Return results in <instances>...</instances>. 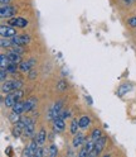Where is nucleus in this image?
<instances>
[{
	"mask_svg": "<svg viewBox=\"0 0 136 157\" xmlns=\"http://www.w3.org/2000/svg\"><path fill=\"white\" fill-rule=\"evenodd\" d=\"M131 90V84H123L119 87V90H117V95L119 96H123L126 93H129Z\"/></svg>",
	"mask_w": 136,
	"mask_h": 157,
	"instance_id": "obj_21",
	"label": "nucleus"
},
{
	"mask_svg": "<svg viewBox=\"0 0 136 157\" xmlns=\"http://www.w3.org/2000/svg\"><path fill=\"white\" fill-rule=\"evenodd\" d=\"M12 39L13 46H25L30 42V36L29 34H16Z\"/></svg>",
	"mask_w": 136,
	"mask_h": 157,
	"instance_id": "obj_5",
	"label": "nucleus"
},
{
	"mask_svg": "<svg viewBox=\"0 0 136 157\" xmlns=\"http://www.w3.org/2000/svg\"><path fill=\"white\" fill-rule=\"evenodd\" d=\"M8 60L10 63H15V65H20V62L23 61L22 60V55H19V53H15V52H10V51H8Z\"/></svg>",
	"mask_w": 136,
	"mask_h": 157,
	"instance_id": "obj_13",
	"label": "nucleus"
},
{
	"mask_svg": "<svg viewBox=\"0 0 136 157\" xmlns=\"http://www.w3.org/2000/svg\"><path fill=\"white\" fill-rule=\"evenodd\" d=\"M105 146H106V137L102 136L101 138H98L97 141H95V148L93 151L90 153V156H98L102 153V151L105 150Z\"/></svg>",
	"mask_w": 136,
	"mask_h": 157,
	"instance_id": "obj_4",
	"label": "nucleus"
},
{
	"mask_svg": "<svg viewBox=\"0 0 136 157\" xmlns=\"http://www.w3.org/2000/svg\"><path fill=\"white\" fill-rule=\"evenodd\" d=\"M103 134H102V131L100 129V128H95L93 131H92V133H91V140H93V141H97L98 138H101Z\"/></svg>",
	"mask_w": 136,
	"mask_h": 157,
	"instance_id": "obj_25",
	"label": "nucleus"
},
{
	"mask_svg": "<svg viewBox=\"0 0 136 157\" xmlns=\"http://www.w3.org/2000/svg\"><path fill=\"white\" fill-rule=\"evenodd\" d=\"M37 76H38V72H37V70H34V68H32V70L28 72V78L29 80H34Z\"/></svg>",
	"mask_w": 136,
	"mask_h": 157,
	"instance_id": "obj_34",
	"label": "nucleus"
},
{
	"mask_svg": "<svg viewBox=\"0 0 136 157\" xmlns=\"http://www.w3.org/2000/svg\"><path fill=\"white\" fill-rule=\"evenodd\" d=\"M23 133H24V128H22V127L18 125V124H13V128H12L13 137H15V138H19V137H20Z\"/></svg>",
	"mask_w": 136,
	"mask_h": 157,
	"instance_id": "obj_20",
	"label": "nucleus"
},
{
	"mask_svg": "<svg viewBox=\"0 0 136 157\" xmlns=\"http://www.w3.org/2000/svg\"><path fill=\"white\" fill-rule=\"evenodd\" d=\"M0 70H2V74H0V80H2V82H4V81L6 80L9 72H8L6 68H0Z\"/></svg>",
	"mask_w": 136,
	"mask_h": 157,
	"instance_id": "obj_33",
	"label": "nucleus"
},
{
	"mask_svg": "<svg viewBox=\"0 0 136 157\" xmlns=\"http://www.w3.org/2000/svg\"><path fill=\"white\" fill-rule=\"evenodd\" d=\"M15 103H16V99H15V96H14L13 93H9V94L5 95V98H4V105L6 108H13V105Z\"/></svg>",
	"mask_w": 136,
	"mask_h": 157,
	"instance_id": "obj_15",
	"label": "nucleus"
},
{
	"mask_svg": "<svg viewBox=\"0 0 136 157\" xmlns=\"http://www.w3.org/2000/svg\"><path fill=\"white\" fill-rule=\"evenodd\" d=\"M39 146H41V144L37 142V140L33 138L30 142H29V144L25 147V150H24V152H23V156H24V157L35 156V152H37L38 148H39Z\"/></svg>",
	"mask_w": 136,
	"mask_h": 157,
	"instance_id": "obj_3",
	"label": "nucleus"
},
{
	"mask_svg": "<svg viewBox=\"0 0 136 157\" xmlns=\"http://www.w3.org/2000/svg\"><path fill=\"white\" fill-rule=\"evenodd\" d=\"M135 0H123V3L125 4H131V3H134Z\"/></svg>",
	"mask_w": 136,
	"mask_h": 157,
	"instance_id": "obj_40",
	"label": "nucleus"
},
{
	"mask_svg": "<svg viewBox=\"0 0 136 157\" xmlns=\"http://www.w3.org/2000/svg\"><path fill=\"white\" fill-rule=\"evenodd\" d=\"M19 68V65H15V63H9V66L6 67V70L9 74H15L16 70Z\"/></svg>",
	"mask_w": 136,
	"mask_h": 157,
	"instance_id": "obj_31",
	"label": "nucleus"
},
{
	"mask_svg": "<svg viewBox=\"0 0 136 157\" xmlns=\"http://www.w3.org/2000/svg\"><path fill=\"white\" fill-rule=\"evenodd\" d=\"M14 91V86H13V80H5L4 82H2V93L4 95L13 93Z\"/></svg>",
	"mask_w": 136,
	"mask_h": 157,
	"instance_id": "obj_14",
	"label": "nucleus"
},
{
	"mask_svg": "<svg viewBox=\"0 0 136 157\" xmlns=\"http://www.w3.org/2000/svg\"><path fill=\"white\" fill-rule=\"evenodd\" d=\"M84 142V134L83 133H76L73 140H72V146L73 148H80Z\"/></svg>",
	"mask_w": 136,
	"mask_h": 157,
	"instance_id": "obj_12",
	"label": "nucleus"
},
{
	"mask_svg": "<svg viewBox=\"0 0 136 157\" xmlns=\"http://www.w3.org/2000/svg\"><path fill=\"white\" fill-rule=\"evenodd\" d=\"M9 60H8V55L2 53L0 55V68H6L9 66Z\"/></svg>",
	"mask_w": 136,
	"mask_h": 157,
	"instance_id": "obj_24",
	"label": "nucleus"
},
{
	"mask_svg": "<svg viewBox=\"0 0 136 157\" xmlns=\"http://www.w3.org/2000/svg\"><path fill=\"white\" fill-rule=\"evenodd\" d=\"M9 51H10V52H15V53H19V55H23L25 50L23 48V46H12L10 48H9Z\"/></svg>",
	"mask_w": 136,
	"mask_h": 157,
	"instance_id": "obj_27",
	"label": "nucleus"
},
{
	"mask_svg": "<svg viewBox=\"0 0 136 157\" xmlns=\"http://www.w3.org/2000/svg\"><path fill=\"white\" fill-rule=\"evenodd\" d=\"M12 0H0V4L2 5H8V4H10Z\"/></svg>",
	"mask_w": 136,
	"mask_h": 157,
	"instance_id": "obj_39",
	"label": "nucleus"
},
{
	"mask_svg": "<svg viewBox=\"0 0 136 157\" xmlns=\"http://www.w3.org/2000/svg\"><path fill=\"white\" fill-rule=\"evenodd\" d=\"M48 155H49V157H57V155H58V148H57L55 144H52V146L49 147Z\"/></svg>",
	"mask_w": 136,
	"mask_h": 157,
	"instance_id": "obj_30",
	"label": "nucleus"
},
{
	"mask_svg": "<svg viewBox=\"0 0 136 157\" xmlns=\"http://www.w3.org/2000/svg\"><path fill=\"white\" fill-rule=\"evenodd\" d=\"M62 110H63V101H57V103H54V104L51 106V109L48 110L47 119H48V121H53L54 118L59 117V114L62 113Z\"/></svg>",
	"mask_w": 136,
	"mask_h": 157,
	"instance_id": "obj_1",
	"label": "nucleus"
},
{
	"mask_svg": "<svg viewBox=\"0 0 136 157\" xmlns=\"http://www.w3.org/2000/svg\"><path fill=\"white\" fill-rule=\"evenodd\" d=\"M8 119H9V122H10L12 124H15V123H18L19 121H22V117H20V114H19V113L12 112L10 114H9Z\"/></svg>",
	"mask_w": 136,
	"mask_h": 157,
	"instance_id": "obj_22",
	"label": "nucleus"
},
{
	"mask_svg": "<svg viewBox=\"0 0 136 157\" xmlns=\"http://www.w3.org/2000/svg\"><path fill=\"white\" fill-rule=\"evenodd\" d=\"M13 94H14V96H15L16 101H19V100H22V99H23V96H24V90H22V89H16V90L13 91Z\"/></svg>",
	"mask_w": 136,
	"mask_h": 157,
	"instance_id": "obj_29",
	"label": "nucleus"
},
{
	"mask_svg": "<svg viewBox=\"0 0 136 157\" xmlns=\"http://www.w3.org/2000/svg\"><path fill=\"white\" fill-rule=\"evenodd\" d=\"M72 115V112L70 109H63L62 113L59 114V118H62V119H66V118H70Z\"/></svg>",
	"mask_w": 136,
	"mask_h": 157,
	"instance_id": "obj_32",
	"label": "nucleus"
},
{
	"mask_svg": "<svg viewBox=\"0 0 136 157\" xmlns=\"http://www.w3.org/2000/svg\"><path fill=\"white\" fill-rule=\"evenodd\" d=\"M25 122V127H24V134L27 137H33L34 136V131H35V124L34 121L30 118H23Z\"/></svg>",
	"mask_w": 136,
	"mask_h": 157,
	"instance_id": "obj_6",
	"label": "nucleus"
},
{
	"mask_svg": "<svg viewBox=\"0 0 136 157\" xmlns=\"http://www.w3.org/2000/svg\"><path fill=\"white\" fill-rule=\"evenodd\" d=\"M78 156H80V157H87V156H90V153H88V152H87V151H86L84 148H82V150L80 151Z\"/></svg>",
	"mask_w": 136,
	"mask_h": 157,
	"instance_id": "obj_38",
	"label": "nucleus"
},
{
	"mask_svg": "<svg viewBox=\"0 0 136 157\" xmlns=\"http://www.w3.org/2000/svg\"><path fill=\"white\" fill-rule=\"evenodd\" d=\"M80 127H81V129H87L90 127L91 124V119H90V117L88 115H82L80 118Z\"/></svg>",
	"mask_w": 136,
	"mask_h": 157,
	"instance_id": "obj_19",
	"label": "nucleus"
},
{
	"mask_svg": "<svg viewBox=\"0 0 136 157\" xmlns=\"http://www.w3.org/2000/svg\"><path fill=\"white\" fill-rule=\"evenodd\" d=\"M47 153V151L43 148V147H39V148L37 150V152H35V156L37 157H42V156H44Z\"/></svg>",
	"mask_w": 136,
	"mask_h": 157,
	"instance_id": "obj_37",
	"label": "nucleus"
},
{
	"mask_svg": "<svg viewBox=\"0 0 136 157\" xmlns=\"http://www.w3.org/2000/svg\"><path fill=\"white\" fill-rule=\"evenodd\" d=\"M9 25H12V27H18V28H25L28 27V21L24 18H20V17H14V18H10L9 19V22H8Z\"/></svg>",
	"mask_w": 136,
	"mask_h": 157,
	"instance_id": "obj_9",
	"label": "nucleus"
},
{
	"mask_svg": "<svg viewBox=\"0 0 136 157\" xmlns=\"http://www.w3.org/2000/svg\"><path fill=\"white\" fill-rule=\"evenodd\" d=\"M83 148L88 152V153H91L92 151H93V148H95V141L93 140H90V141H87L86 143H84V147Z\"/></svg>",
	"mask_w": 136,
	"mask_h": 157,
	"instance_id": "obj_26",
	"label": "nucleus"
},
{
	"mask_svg": "<svg viewBox=\"0 0 136 157\" xmlns=\"http://www.w3.org/2000/svg\"><path fill=\"white\" fill-rule=\"evenodd\" d=\"M80 128H81V127H80V121L77 119V118H73V119L71 121V124H70V132L74 136L76 133H78Z\"/></svg>",
	"mask_w": 136,
	"mask_h": 157,
	"instance_id": "obj_16",
	"label": "nucleus"
},
{
	"mask_svg": "<svg viewBox=\"0 0 136 157\" xmlns=\"http://www.w3.org/2000/svg\"><path fill=\"white\" fill-rule=\"evenodd\" d=\"M38 105V99L35 96H30L28 98V99L25 100V106H24V110L25 113H29V112H33L35 108Z\"/></svg>",
	"mask_w": 136,
	"mask_h": 157,
	"instance_id": "obj_10",
	"label": "nucleus"
},
{
	"mask_svg": "<svg viewBox=\"0 0 136 157\" xmlns=\"http://www.w3.org/2000/svg\"><path fill=\"white\" fill-rule=\"evenodd\" d=\"M67 87H68V84L64 80H61V81L57 82V90L58 91H64V90H67Z\"/></svg>",
	"mask_w": 136,
	"mask_h": 157,
	"instance_id": "obj_28",
	"label": "nucleus"
},
{
	"mask_svg": "<svg viewBox=\"0 0 136 157\" xmlns=\"http://www.w3.org/2000/svg\"><path fill=\"white\" fill-rule=\"evenodd\" d=\"M0 46H2V48L3 50H9L12 46H13V42H12V39L10 38H4V37H2V41H0Z\"/></svg>",
	"mask_w": 136,
	"mask_h": 157,
	"instance_id": "obj_23",
	"label": "nucleus"
},
{
	"mask_svg": "<svg viewBox=\"0 0 136 157\" xmlns=\"http://www.w3.org/2000/svg\"><path fill=\"white\" fill-rule=\"evenodd\" d=\"M127 24L131 27V28H136V17H131L127 19Z\"/></svg>",
	"mask_w": 136,
	"mask_h": 157,
	"instance_id": "obj_36",
	"label": "nucleus"
},
{
	"mask_svg": "<svg viewBox=\"0 0 136 157\" xmlns=\"http://www.w3.org/2000/svg\"><path fill=\"white\" fill-rule=\"evenodd\" d=\"M13 86H14V90L22 89V87H23V81H20V80H13Z\"/></svg>",
	"mask_w": 136,
	"mask_h": 157,
	"instance_id": "obj_35",
	"label": "nucleus"
},
{
	"mask_svg": "<svg viewBox=\"0 0 136 157\" xmlns=\"http://www.w3.org/2000/svg\"><path fill=\"white\" fill-rule=\"evenodd\" d=\"M24 106H25V101L19 100V101H16V103L13 105V108H12V112H15V113H19V114L25 113V110H24Z\"/></svg>",
	"mask_w": 136,
	"mask_h": 157,
	"instance_id": "obj_18",
	"label": "nucleus"
},
{
	"mask_svg": "<svg viewBox=\"0 0 136 157\" xmlns=\"http://www.w3.org/2000/svg\"><path fill=\"white\" fill-rule=\"evenodd\" d=\"M0 33H2V37L4 38H13L14 36H16V29L12 25H2L0 27Z\"/></svg>",
	"mask_w": 136,
	"mask_h": 157,
	"instance_id": "obj_7",
	"label": "nucleus"
},
{
	"mask_svg": "<svg viewBox=\"0 0 136 157\" xmlns=\"http://www.w3.org/2000/svg\"><path fill=\"white\" fill-rule=\"evenodd\" d=\"M52 127H53V131L55 133H61L66 129V123H64V119H62V118L57 117L54 118V119L52 121Z\"/></svg>",
	"mask_w": 136,
	"mask_h": 157,
	"instance_id": "obj_8",
	"label": "nucleus"
},
{
	"mask_svg": "<svg viewBox=\"0 0 136 157\" xmlns=\"http://www.w3.org/2000/svg\"><path fill=\"white\" fill-rule=\"evenodd\" d=\"M34 138L37 140V142L39 144H43L47 141V132L44 128H41V131L37 133V136H34Z\"/></svg>",
	"mask_w": 136,
	"mask_h": 157,
	"instance_id": "obj_17",
	"label": "nucleus"
},
{
	"mask_svg": "<svg viewBox=\"0 0 136 157\" xmlns=\"http://www.w3.org/2000/svg\"><path fill=\"white\" fill-rule=\"evenodd\" d=\"M35 63H37V61L34 60V58L28 60V61H22L20 65H19V70H20L22 72H29L35 66Z\"/></svg>",
	"mask_w": 136,
	"mask_h": 157,
	"instance_id": "obj_11",
	"label": "nucleus"
},
{
	"mask_svg": "<svg viewBox=\"0 0 136 157\" xmlns=\"http://www.w3.org/2000/svg\"><path fill=\"white\" fill-rule=\"evenodd\" d=\"M16 14V8L8 4V5H2V8H0V17H2V19H10V18H14Z\"/></svg>",
	"mask_w": 136,
	"mask_h": 157,
	"instance_id": "obj_2",
	"label": "nucleus"
}]
</instances>
